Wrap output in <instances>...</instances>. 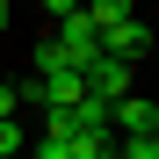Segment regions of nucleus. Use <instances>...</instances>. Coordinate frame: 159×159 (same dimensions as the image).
Listing matches in <instances>:
<instances>
[{
  "label": "nucleus",
  "mask_w": 159,
  "mask_h": 159,
  "mask_svg": "<svg viewBox=\"0 0 159 159\" xmlns=\"http://www.w3.org/2000/svg\"><path fill=\"white\" fill-rule=\"evenodd\" d=\"M15 116H22V94H15V87H0V123H15Z\"/></svg>",
  "instance_id": "9d476101"
},
{
  "label": "nucleus",
  "mask_w": 159,
  "mask_h": 159,
  "mask_svg": "<svg viewBox=\"0 0 159 159\" xmlns=\"http://www.w3.org/2000/svg\"><path fill=\"white\" fill-rule=\"evenodd\" d=\"M0 159H22V123H0Z\"/></svg>",
  "instance_id": "1a4fd4ad"
},
{
  "label": "nucleus",
  "mask_w": 159,
  "mask_h": 159,
  "mask_svg": "<svg viewBox=\"0 0 159 159\" xmlns=\"http://www.w3.org/2000/svg\"><path fill=\"white\" fill-rule=\"evenodd\" d=\"M7 22H15V15H7V0H0V29H7Z\"/></svg>",
  "instance_id": "f8f14e48"
},
{
  "label": "nucleus",
  "mask_w": 159,
  "mask_h": 159,
  "mask_svg": "<svg viewBox=\"0 0 159 159\" xmlns=\"http://www.w3.org/2000/svg\"><path fill=\"white\" fill-rule=\"evenodd\" d=\"M101 58H123V65L152 58V29H145V15H123V22H109V29H101Z\"/></svg>",
  "instance_id": "f257e3e1"
},
{
  "label": "nucleus",
  "mask_w": 159,
  "mask_h": 159,
  "mask_svg": "<svg viewBox=\"0 0 159 159\" xmlns=\"http://www.w3.org/2000/svg\"><path fill=\"white\" fill-rule=\"evenodd\" d=\"M80 80H87V94H101V101L130 94V65H123V58H87V65H80Z\"/></svg>",
  "instance_id": "20e7f679"
},
{
  "label": "nucleus",
  "mask_w": 159,
  "mask_h": 159,
  "mask_svg": "<svg viewBox=\"0 0 159 159\" xmlns=\"http://www.w3.org/2000/svg\"><path fill=\"white\" fill-rule=\"evenodd\" d=\"M80 15H87L94 29H109V22H123V15H138V0H80Z\"/></svg>",
  "instance_id": "423d86ee"
},
{
  "label": "nucleus",
  "mask_w": 159,
  "mask_h": 159,
  "mask_svg": "<svg viewBox=\"0 0 159 159\" xmlns=\"http://www.w3.org/2000/svg\"><path fill=\"white\" fill-rule=\"evenodd\" d=\"M36 159H109V138H43Z\"/></svg>",
  "instance_id": "39448f33"
},
{
  "label": "nucleus",
  "mask_w": 159,
  "mask_h": 159,
  "mask_svg": "<svg viewBox=\"0 0 159 159\" xmlns=\"http://www.w3.org/2000/svg\"><path fill=\"white\" fill-rule=\"evenodd\" d=\"M116 159H159V138H123V145H109Z\"/></svg>",
  "instance_id": "6e6552de"
},
{
  "label": "nucleus",
  "mask_w": 159,
  "mask_h": 159,
  "mask_svg": "<svg viewBox=\"0 0 159 159\" xmlns=\"http://www.w3.org/2000/svg\"><path fill=\"white\" fill-rule=\"evenodd\" d=\"M109 123L123 130V138H159V109H152L145 94H116L109 101Z\"/></svg>",
  "instance_id": "7ed1b4c3"
},
{
  "label": "nucleus",
  "mask_w": 159,
  "mask_h": 159,
  "mask_svg": "<svg viewBox=\"0 0 159 159\" xmlns=\"http://www.w3.org/2000/svg\"><path fill=\"white\" fill-rule=\"evenodd\" d=\"M72 58H65V51H58V36H43L36 51H29V80H43V72H65Z\"/></svg>",
  "instance_id": "0eeeda50"
},
{
  "label": "nucleus",
  "mask_w": 159,
  "mask_h": 159,
  "mask_svg": "<svg viewBox=\"0 0 159 159\" xmlns=\"http://www.w3.org/2000/svg\"><path fill=\"white\" fill-rule=\"evenodd\" d=\"M36 7H43V15H72L80 0H36Z\"/></svg>",
  "instance_id": "9b49d317"
},
{
  "label": "nucleus",
  "mask_w": 159,
  "mask_h": 159,
  "mask_svg": "<svg viewBox=\"0 0 159 159\" xmlns=\"http://www.w3.org/2000/svg\"><path fill=\"white\" fill-rule=\"evenodd\" d=\"M58 51H65L72 65H87V58H101V29L72 7V15H58Z\"/></svg>",
  "instance_id": "f03ea898"
}]
</instances>
